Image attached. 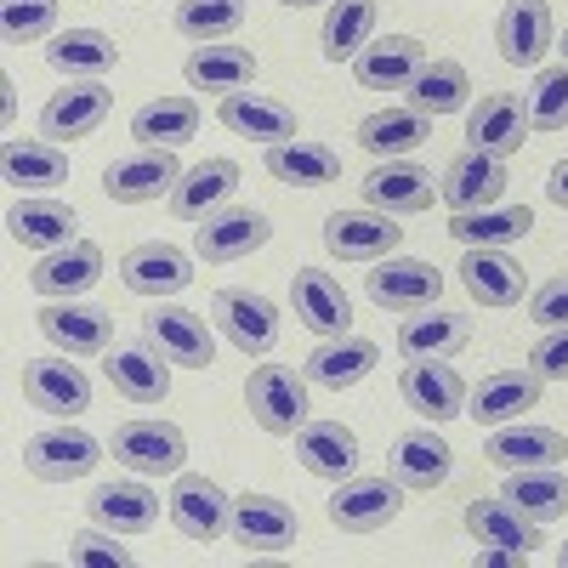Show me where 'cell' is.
Instances as JSON below:
<instances>
[{"label": "cell", "mask_w": 568, "mask_h": 568, "mask_svg": "<svg viewBox=\"0 0 568 568\" xmlns=\"http://www.w3.org/2000/svg\"><path fill=\"white\" fill-rule=\"evenodd\" d=\"M466 342H471V318L449 313V307H426V313H409L398 324V353L404 358H455Z\"/></svg>", "instance_id": "obj_40"}, {"label": "cell", "mask_w": 568, "mask_h": 568, "mask_svg": "<svg viewBox=\"0 0 568 568\" xmlns=\"http://www.w3.org/2000/svg\"><path fill=\"white\" fill-rule=\"evenodd\" d=\"M227 535H233V546H245V551H284V546H296L302 524H296L291 500H278V495H240V500H233Z\"/></svg>", "instance_id": "obj_25"}, {"label": "cell", "mask_w": 568, "mask_h": 568, "mask_svg": "<svg viewBox=\"0 0 568 568\" xmlns=\"http://www.w3.org/2000/svg\"><path fill=\"white\" fill-rule=\"evenodd\" d=\"M85 511H91V524H103L114 535H149L160 524V495L131 471L125 484H98V489H91Z\"/></svg>", "instance_id": "obj_33"}, {"label": "cell", "mask_w": 568, "mask_h": 568, "mask_svg": "<svg viewBox=\"0 0 568 568\" xmlns=\"http://www.w3.org/2000/svg\"><path fill=\"white\" fill-rule=\"evenodd\" d=\"M34 324H40V336L69 358H103L114 347V313L91 307V302H45L34 313Z\"/></svg>", "instance_id": "obj_11"}, {"label": "cell", "mask_w": 568, "mask_h": 568, "mask_svg": "<svg viewBox=\"0 0 568 568\" xmlns=\"http://www.w3.org/2000/svg\"><path fill=\"white\" fill-rule=\"evenodd\" d=\"M398 393H404V404H409L415 415H426L433 426H444V420L466 415V393H471V387L460 382V369H449V358H409Z\"/></svg>", "instance_id": "obj_23"}, {"label": "cell", "mask_w": 568, "mask_h": 568, "mask_svg": "<svg viewBox=\"0 0 568 568\" xmlns=\"http://www.w3.org/2000/svg\"><path fill=\"white\" fill-rule=\"evenodd\" d=\"M23 404L52 415V420H74L80 409H91V375L80 364L63 358H23Z\"/></svg>", "instance_id": "obj_13"}, {"label": "cell", "mask_w": 568, "mask_h": 568, "mask_svg": "<svg viewBox=\"0 0 568 568\" xmlns=\"http://www.w3.org/2000/svg\"><path fill=\"white\" fill-rule=\"evenodd\" d=\"M358 194H364V205L387 211V216H409V211H426L438 200V182H433V171L415 165V160H382L358 182Z\"/></svg>", "instance_id": "obj_28"}, {"label": "cell", "mask_w": 568, "mask_h": 568, "mask_svg": "<svg viewBox=\"0 0 568 568\" xmlns=\"http://www.w3.org/2000/svg\"><path fill=\"white\" fill-rule=\"evenodd\" d=\"M466 535L478 546H517V551H535L540 546V524H529L506 495L495 500H471L466 506Z\"/></svg>", "instance_id": "obj_47"}, {"label": "cell", "mask_w": 568, "mask_h": 568, "mask_svg": "<svg viewBox=\"0 0 568 568\" xmlns=\"http://www.w3.org/2000/svg\"><path fill=\"white\" fill-rule=\"evenodd\" d=\"M375 18H382L375 0H329L324 29H318V52L329 63H353L364 45L375 40Z\"/></svg>", "instance_id": "obj_45"}, {"label": "cell", "mask_w": 568, "mask_h": 568, "mask_svg": "<svg viewBox=\"0 0 568 568\" xmlns=\"http://www.w3.org/2000/svg\"><path fill=\"white\" fill-rule=\"evenodd\" d=\"M420 142H433V120L415 114L409 103L404 109H375L358 120V149L369 160H409Z\"/></svg>", "instance_id": "obj_38"}, {"label": "cell", "mask_w": 568, "mask_h": 568, "mask_svg": "<svg viewBox=\"0 0 568 568\" xmlns=\"http://www.w3.org/2000/svg\"><path fill=\"white\" fill-rule=\"evenodd\" d=\"M529 324H540V329H551V324H568V273L546 278L540 291L529 296Z\"/></svg>", "instance_id": "obj_53"}, {"label": "cell", "mask_w": 568, "mask_h": 568, "mask_svg": "<svg viewBox=\"0 0 568 568\" xmlns=\"http://www.w3.org/2000/svg\"><path fill=\"white\" fill-rule=\"evenodd\" d=\"M562 63H568V29H562Z\"/></svg>", "instance_id": "obj_59"}, {"label": "cell", "mask_w": 568, "mask_h": 568, "mask_svg": "<svg viewBox=\"0 0 568 568\" xmlns=\"http://www.w3.org/2000/svg\"><path fill=\"white\" fill-rule=\"evenodd\" d=\"M324 511H329V524H336L342 535H375V529H387L393 517L404 511V484L353 471L347 484H336V495H329Z\"/></svg>", "instance_id": "obj_9"}, {"label": "cell", "mask_w": 568, "mask_h": 568, "mask_svg": "<svg viewBox=\"0 0 568 568\" xmlns=\"http://www.w3.org/2000/svg\"><path fill=\"white\" fill-rule=\"evenodd\" d=\"M245 29V0H176V34L187 40H233Z\"/></svg>", "instance_id": "obj_48"}, {"label": "cell", "mask_w": 568, "mask_h": 568, "mask_svg": "<svg viewBox=\"0 0 568 568\" xmlns=\"http://www.w3.org/2000/svg\"><path fill=\"white\" fill-rule=\"evenodd\" d=\"M529 120H535V131H568V63L540 69V80L529 91Z\"/></svg>", "instance_id": "obj_50"}, {"label": "cell", "mask_w": 568, "mask_h": 568, "mask_svg": "<svg viewBox=\"0 0 568 568\" xmlns=\"http://www.w3.org/2000/svg\"><path fill=\"white\" fill-rule=\"evenodd\" d=\"M460 284L478 307H517L524 302V267H517L506 251H466L460 262Z\"/></svg>", "instance_id": "obj_42"}, {"label": "cell", "mask_w": 568, "mask_h": 568, "mask_svg": "<svg viewBox=\"0 0 568 568\" xmlns=\"http://www.w3.org/2000/svg\"><path fill=\"white\" fill-rule=\"evenodd\" d=\"M500 495L529 517V524H551V517L568 511V478L562 466H524V471H506Z\"/></svg>", "instance_id": "obj_46"}, {"label": "cell", "mask_w": 568, "mask_h": 568, "mask_svg": "<svg viewBox=\"0 0 568 568\" xmlns=\"http://www.w3.org/2000/svg\"><path fill=\"white\" fill-rule=\"evenodd\" d=\"M182 80L194 91H245L256 80V52L251 45H233V40H200L182 63Z\"/></svg>", "instance_id": "obj_34"}, {"label": "cell", "mask_w": 568, "mask_h": 568, "mask_svg": "<svg viewBox=\"0 0 568 568\" xmlns=\"http://www.w3.org/2000/svg\"><path fill=\"white\" fill-rule=\"evenodd\" d=\"M171 369L149 342H125V347H109L103 353V375H109V387L131 404H165L171 398Z\"/></svg>", "instance_id": "obj_29"}, {"label": "cell", "mask_w": 568, "mask_h": 568, "mask_svg": "<svg viewBox=\"0 0 568 568\" xmlns=\"http://www.w3.org/2000/svg\"><path fill=\"white\" fill-rule=\"evenodd\" d=\"M171 524L182 540H222L227 524H233V500L222 495L216 478H205V471H176V484H171Z\"/></svg>", "instance_id": "obj_12"}, {"label": "cell", "mask_w": 568, "mask_h": 568, "mask_svg": "<svg viewBox=\"0 0 568 568\" xmlns=\"http://www.w3.org/2000/svg\"><path fill=\"white\" fill-rule=\"evenodd\" d=\"M466 98H471V74H466V63H455V58H426V69L404 85V103H409L415 114H426V120L460 114Z\"/></svg>", "instance_id": "obj_39"}, {"label": "cell", "mask_w": 568, "mask_h": 568, "mask_svg": "<svg viewBox=\"0 0 568 568\" xmlns=\"http://www.w3.org/2000/svg\"><path fill=\"white\" fill-rule=\"evenodd\" d=\"M278 7H296L302 12V7H318V0H278Z\"/></svg>", "instance_id": "obj_57"}, {"label": "cell", "mask_w": 568, "mask_h": 568, "mask_svg": "<svg viewBox=\"0 0 568 568\" xmlns=\"http://www.w3.org/2000/svg\"><path fill=\"white\" fill-rule=\"evenodd\" d=\"M484 460L500 466V471H524V466H562L568 460V438L557 426H540V420H506V426H489L484 438Z\"/></svg>", "instance_id": "obj_21"}, {"label": "cell", "mask_w": 568, "mask_h": 568, "mask_svg": "<svg viewBox=\"0 0 568 568\" xmlns=\"http://www.w3.org/2000/svg\"><path fill=\"white\" fill-rule=\"evenodd\" d=\"M398 245H404V227L375 205L324 216V251L336 262H382V256H398Z\"/></svg>", "instance_id": "obj_8"}, {"label": "cell", "mask_w": 568, "mask_h": 568, "mask_svg": "<svg viewBox=\"0 0 568 568\" xmlns=\"http://www.w3.org/2000/svg\"><path fill=\"white\" fill-rule=\"evenodd\" d=\"M291 307H296V324H307L318 342L353 329V296L342 291V278L324 273V267H296L291 273Z\"/></svg>", "instance_id": "obj_16"}, {"label": "cell", "mask_w": 568, "mask_h": 568, "mask_svg": "<svg viewBox=\"0 0 568 568\" xmlns=\"http://www.w3.org/2000/svg\"><path fill=\"white\" fill-rule=\"evenodd\" d=\"M529 369L540 382H568V324L540 329V342L529 347Z\"/></svg>", "instance_id": "obj_52"}, {"label": "cell", "mask_w": 568, "mask_h": 568, "mask_svg": "<svg viewBox=\"0 0 568 568\" xmlns=\"http://www.w3.org/2000/svg\"><path fill=\"white\" fill-rule=\"evenodd\" d=\"M364 296L375 307H387V313H426V307H438L444 296V273L433 262H420V256H382V262H369L364 273Z\"/></svg>", "instance_id": "obj_4"}, {"label": "cell", "mask_w": 568, "mask_h": 568, "mask_svg": "<svg viewBox=\"0 0 568 568\" xmlns=\"http://www.w3.org/2000/svg\"><path fill=\"white\" fill-rule=\"evenodd\" d=\"M267 176L291 182V187H324V182H342V154L313 136H291L267 149Z\"/></svg>", "instance_id": "obj_44"}, {"label": "cell", "mask_w": 568, "mask_h": 568, "mask_svg": "<svg viewBox=\"0 0 568 568\" xmlns=\"http://www.w3.org/2000/svg\"><path fill=\"white\" fill-rule=\"evenodd\" d=\"M535 233V211L529 205H489V211H455L449 216V240L466 251H506L517 240Z\"/></svg>", "instance_id": "obj_37"}, {"label": "cell", "mask_w": 568, "mask_h": 568, "mask_svg": "<svg viewBox=\"0 0 568 568\" xmlns=\"http://www.w3.org/2000/svg\"><path fill=\"white\" fill-rule=\"evenodd\" d=\"M540 375L524 364V369H495L484 375L478 387L466 393V415L478 420V426H506V420H524L535 404H540Z\"/></svg>", "instance_id": "obj_26"}, {"label": "cell", "mask_w": 568, "mask_h": 568, "mask_svg": "<svg viewBox=\"0 0 568 568\" xmlns=\"http://www.w3.org/2000/svg\"><path fill=\"white\" fill-rule=\"evenodd\" d=\"M0 165H7V182L23 187V194H45V187L69 182V154H63V142H52V136H7Z\"/></svg>", "instance_id": "obj_36"}, {"label": "cell", "mask_w": 568, "mask_h": 568, "mask_svg": "<svg viewBox=\"0 0 568 568\" xmlns=\"http://www.w3.org/2000/svg\"><path fill=\"white\" fill-rule=\"evenodd\" d=\"M211 324L245 358H267L278 347V307L262 291H245V284H227V291L211 296Z\"/></svg>", "instance_id": "obj_5"}, {"label": "cell", "mask_w": 568, "mask_h": 568, "mask_svg": "<svg viewBox=\"0 0 568 568\" xmlns=\"http://www.w3.org/2000/svg\"><path fill=\"white\" fill-rule=\"evenodd\" d=\"M307 375H296L291 364H256L251 382H245V409L251 420L262 426V433L273 438H296V426L307 420Z\"/></svg>", "instance_id": "obj_3"}, {"label": "cell", "mask_w": 568, "mask_h": 568, "mask_svg": "<svg viewBox=\"0 0 568 568\" xmlns=\"http://www.w3.org/2000/svg\"><path fill=\"white\" fill-rule=\"evenodd\" d=\"M176 182H182V165H176L171 149H136V154H125L103 171V194L114 205H149L160 194L171 200Z\"/></svg>", "instance_id": "obj_20"}, {"label": "cell", "mask_w": 568, "mask_h": 568, "mask_svg": "<svg viewBox=\"0 0 568 568\" xmlns=\"http://www.w3.org/2000/svg\"><path fill=\"white\" fill-rule=\"evenodd\" d=\"M120 540H125V535H114V529H103V524H91V529H74V535H69V557L85 562V568H131L136 551L120 546Z\"/></svg>", "instance_id": "obj_51"}, {"label": "cell", "mask_w": 568, "mask_h": 568, "mask_svg": "<svg viewBox=\"0 0 568 568\" xmlns=\"http://www.w3.org/2000/svg\"><path fill=\"white\" fill-rule=\"evenodd\" d=\"M142 342L176 369H211L216 364L211 324L200 313H187V307H171V302H154L149 313H142Z\"/></svg>", "instance_id": "obj_7"}, {"label": "cell", "mask_w": 568, "mask_h": 568, "mask_svg": "<svg viewBox=\"0 0 568 568\" xmlns=\"http://www.w3.org/2000/svg\"><path fill=\"white\" fill-rule=\"evenodd\" d=\"M557 568H568V540H562V546H557Z\"/></svg>", "instance_id": "obj_58"}, {"label": "cell", "mask_w": 568, "mask_h": 568, "mask_svg": "<svg viewBox=\"0 0 568 568\" xmlns=\"http://www.w3.org/2000/svg\"><path fill=\"white\" fill-rule=\"evenodd\" d=\"M296 460L313 471V478H324V484H347L353 471H358V460H364V449H358V433L347 420H302L296 426Z\"/></svg>", "instance_id": "obj_17"}, {"label": "cell", "mask_w": 568, "mask_h": 568, "mask_svg": "<svg viewBox=\"0 0 568 568\" xmlns=\"http://www.w3.org/2000/svg\"><path fill=\"white\" fill-rule=\"evenodd\" d=\"M233 194H240V160L211 154V160H200V165H187L182 182L171 187V216L205 222V216H216Z\"/></svg>", "instance_id": "obj_27"}, {"label": "cell", "mask_w": 568, "mask_h": 568, "mask_svg": "<svg viewBox=\"0 0 568 568\" xmlns=\"http://www.w3.org/2000/svg\"><path fill=\"white\" fill-rule=\"evenodd\" d=\"M114 460L136 478H176L182 460H187V433L176 420H154V415H136V420H120L114 438H109Z\"/></svg>", "instance_id": "obj_1"}, {"label": "cell", "mask_w": 568, "mask_h": 568, "mask_svg": "<svg viewBox=\"0 0 568 568\" xmlns=\"http://www.w3.org/2000/svg\"><path fill=\"white\" fill-rule=\"evenodd\" d=\"M103 278V245H91V240H69L58 251H45L29 273V291L45 296V302H74L85 296L91 284Z\"/></svg>", "instance_id": "obj_19"}, {"label": "cell", "mask_w": 568, "mask_h": 568, "mask_svg": "<svg viewBox=\"0 0 568 568\" xmlns=\"http://www.w3.org/2000/svg\"><path fill=\"white\" fill-rule=\"evenodd\" d=\"M426 69V45L415 34H375L353 58V74L364 91H404Z\"/></svg>", "instance_id": "obj_32"}, {"label": "cell", "mask_w": 568, "mask_h": 568, "mask_svg": "<svg viewBox=\"0 0 568 568\" xmlns=\"http://www.w3.org/2000/svg\"><path fill=\"white\" fill-rule=\"evenodd\" d=\"M216 120L233 131V136H251V142H291V136H302V120H296V109L284 103V98H273V91H227L222 98V109H216Z\"/></svg>", "instance_id": "obj_24"}, {"label": "cell", "mask_w": 568, "mask_h": 568, "mask_svg": "<svg viewBox=\"0 0 568 568\" xmlns=\"http://www.w3.org/2000/svg\"><path fill=\"white\" fill-rule=\"evenodd\" d=\"M267 240H273L267 211H251V205H222L216 216H205V222H200V233H194V256H200V262H211V267H233V262L256 256Z\"/></svg>", "instance_id": "obj_10"}, {"label": "cell", "mask_w": 568, "mask_h": 568, "mask_svg": "<svg viewBox=\"0 0 568 568\" xmlns=\"http://www.w3.org/2000/svg\"><path fill=\"white\" fill-rule=\"evenodd\" d=\"M114 114V91L103 80H69L63 91H52L40 109V136L52 142H80L91 131H103V120Z\"/></svg>", "instance_id": "obj_15"}, {"label": "cell", "mask_w": 568, "mask_h": 568, "mask_svg": "<svg viewBox=\"0 0 568 568\" xmlns=\"http://www.w3.org/2000/svg\"><path fill=\"white\" fill-rule=\"evenodd\" d=\"M74 227H80L74 205H63V200H52V194H23V200L7 205V233H12V245L40 251V256L58 251V245H69Z\"/></svg>", "instance_id": "obj_31"}, {"label": "cell", "mask_w": 568, "mask_h": 568, "mask_svg": "<svg viewBox=\"0 0 568 568\" xmlns=\"http://www.w3.org/2000/svg\"><path fill=\"white\" fill-rule=\"evenodd\" d=\"M387 460H393V478L404 489H438V484H449V471H455V449L444 444V433H433V426L398 433Z\"/></svg>", "instance_id": "obj_35"}, {"label": "cell", "mask_w": 568, "mask_h": 568, "mask_svg": "<svg viewBox=\"0 0 568 568\" xmlns=\"http://www.w3.org/2000/svg\"><path fill=\"white\" fill-rule=\"evenodd\" d=\"M58 29V0H0V34L12 45L45 40Z\"/></svg>", "instance_id": "obj_49"}, {"label": "cell", "mask_w": 568, "mask_h": 568, "mask_svg": "<svg viewBox=\"0 0 568 568\" xmlns=\"http://www.w3.org/2000/svg\"><path fill=\"white\" fill-rule=\"evenodd\" d=\"M0 120H18V85H12V74H0Z\"/></svg>", "instance_id": "obj_56"}, {"label": "cell", "mask_w": 568, "mask_h": 568, "mask_svg": "<svg viewBox=\"0 0 568 568\" xmlns=\"http://www.w3.org/2000/svg\"><path fill=\"white\" fill-rule=\"evenodd\" d=\"M529 131H535L529 98H517V91H489V98H478V109L466 114V149L511 160L529 142Z\"/></svg>", "instance_id": "obj_14"}, {"label": "cell", "mask_w": 568, "mask_h": 568, "mask_svg": "<svg viewBox=\"0 0 568 568\" xmlns=\"http://www.w3.org/2000/svg\"><path fill=\"white\" fill-rule=\"evenodd\" d=\"M506 182H511V176H506V160L466 149V154H455V160L444 165L438 200L449 205V216H455V211H489V205L506 200Z\"/></svg>", "instance_id": "obj_18"}, {"label": "cell", "mask_w": 568, "mask_h": 568, "mask_svg": "<svg viewBox=\"0 0 568 568\" xmlns=\"http://www.w3.org/2000/svg\"><path fill=\"white\" fill-rule=\"evenodd\" d=\"M45 63H52L63 80H103L120 63V45L103 29H63L45 45Z\"/></svg>", "instance_id": "obj_41"}, {"label": "cell", "mask_w": 568, "mask_h": 568, "mask_svg": "<svg viewBox=\"0 0 568 568\" xmlns=\"http://www.w3.org/2000/svg\"><path fill=\"white\" fill-rule=\"evenodd\" d=\"M546 200L568 211V160H557V165L546 171Z\"/></svg>", "instance_id": "obj_55"}, {"label": "cell", "mask_w": 568, "mask_h": 568, "mask_svg": "<svg viewBox=\"0 0 568 568\" xmlns=\"http://www.w3.org/2000/svg\"><path fill=\"white\" fill-rule=\"evenodd\" d=\"M103 460V438H91L85 426L74 420H58V426H45V433H34L23 444V466H29V478L40 484H80L91 478Z\"/></svg>", "instance_id": "obj_2"}, {"label": "cell", "mask_w": 568, "mask_h": 568, "mask_svg": "<svg viewBox=\"0 0 568 568\" xmlns=\"http://www.w3.org/2000/svg\"><path fill=\"white\" fill-rule=\"evenodd\" d=\"M194 251H182V245H165V240H142L120 256V284L131 296L142 302H171L182 296L187 284H194Z\"/></svg>", "instance_id": "obj_6"}, {"label": "cell", "mask_w": 568, "mask_h": 568, "mask_svg": "<svg viewBox=\"0 0 568 568\" xmlns=\"http://www.w3.org/2000/svg\"><path fill=\"white\" fill-rule=\"evenodd\" d=\"M375 364H382V347H375L369 336H329V342H318L313 353H307V382L313 387H324V393H347V387H358V382H369L375 375Z\"/></svg>", "instance_id": "obj_30"}, {"label": "cell", "mask_w": 568, "mask_h": 568, "mask_svg": "<svg viewBox=\"0 0 568 568\" xmlns=\"http://www.w3.org/2000/svg\"><path fill=\"white\" fill-rule=\"evenodd\" d=\"M200 120H205L200 103L187 98V91H171V98H154L131 114V136L142 149H176V142L200 136Z\"/></svg>", "instance_id": "obj_43"}, {"label": "cell", "mask_w": 568, "mask_h": 568, "mask_svg": "<svg viewBox=\"0 0 568 568\" xmlns=\"http://www.w3.org/2000/svg\"><path fill=\"white\" fill-rule=\"evenodd\" d=\"M551 7L546 0H506L500 7V23H495V45H500V63L511 69H540L546 52H551Z\"/></svg>", "instance_id": "obj_22"}, {"label": "cell", "mask_w": 568, "mask_h": 568, "mask_svg": "<svg viewBox=\"0 0 568 568\" xmlns=\"http://www.w3.org/2000/svg\"><path fill=\"white\" fill-rule=\"evenodd\" d=\"M478 562H484V568H529V551H517V546H489Z\"/></svg>", "instance_id": "obj_54"}]
</instances>
